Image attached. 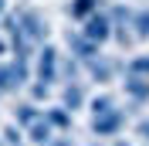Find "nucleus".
<instances>
[{"label": "nucleus", "mask_w": 149, "mask_h": 146, "mask_svg": "<svg viewBox=\"0 0 149 146\" xmlns=\"http://www.w3.org/2000/svg\"><path fill=\"white\" fill-rule=\"evenodd\" d=\"M51 122H47V119H34V122H31V143H37V146H44L47 139L54 136V133H51Z\"/></svg>", "instance_id": "9b49d317"}, {"label": "nucleus", "mask_w": 149, "mask_h": 146, "mask_svg": "<svg viewBox=\"0 0 149 146\" xmlns=\"http://www.w3.org/2000/svg\"><path fill=\"white\" fill-rule=\"evenodd\" d=\"M44 146H74V143H71V139H54V136H51Z\"/></svg>", "instance_id": "412c9836"}, {"label": "nucleus", "mask_w": 149, "mask_h": 146, "mask_svg": "<svg viewBox=\"0 0 149 146\" xmlns=\"http://www.w3.org/2000/svg\"><path fill=\"white\" fill-rule=\"evenodd\" d=\"M129 27H132V37H136V41H149V7H142V10L132 14Z\"/></svg>", "instance_id": "1a4fd4ad"}, {"label": "nucleus", "mask_w": 149, "mask_h": 146, "mask_svg": "<svg viewBox=\"0 0 149 146\" xmlns=\"http://www.w3.org/2000/svg\"><path fill=\"white\" fill-rule=\"evenodd\" d=\"M122 88H125V95H129L132 102H149V78H142V75H129L125 72Z\"/></svg>", "instance_id": "0eeeda50"}, {"label": "nucleus", "mask_w": 149, "mask_h": 146, "mask_svg": "<svg viewBox=\"0 0 149 146\" xmlns=\"http://www.w3.org/2000/svg\"><path fill=\"white\" fill-rule=\"evenodd\" d=\"M115 109V95H109V92H102V95H95L92 99V116H102V112Z\"/></svg>", "instance_id": "2eb2a0df"}, {"label": "nucleus", "mask_w": 149, "mask_h": 146, "mask_svg": "<svg viewBox=\"0 0 149 146\" xmlns=\"http://www.w3.org/2000/svg\"><path fill=\"white\" fill-rule=\"evenodd\" d=\"M17 24H20V31H24V37H27L31 44H37V41H44L47 37V20L37 14L34 7H24L17 14Z\"/></svg>", "instance_id": "f257e3e1"}, {"label": "nucleus", "mask_w": 149, "mask_h": 146, "mask_svg": "<svg viewBox=\"0 0 149 146\" xmlns=\"http://www.w3.org/2000/svg\"><path fill=\"white\" fill-rule=\"evenodd\" d=\"M0 146H3V143H0Z\"/></svg>", "instance_id": "b1692460"}, {"label": "nucleus", "mask_w": 149, "mask_h": 146, "mask_svg": "<svg viewBox=\"0 0 149 146\" xmlns=\"http://www.w3.org/2000/svg\"><path fill=\"white\" fill-rule=\"evenodd\" d=\"M136 133H139V136H142V139H146V143H149V119H142L139 126H136Z\"/></svg>", "instance_id": "6ab92c4d"}, {"label": "nucleus", "mask_w": 149, "mask_h": 146, "mask_svg": "<svg viewBox=\"0 0 149 146\" xmlns=\"http://www.w3.org/2000/svg\"><path fill=\"white\" fill-rule=\"evenodd\" d=\"M14 88H20L17 75H14V68L10 65H0V95H10Z\"/></svg>", "instance_id": "ddd939ff"}, {"label": "nucleus", "mask_w": 149, "mask_h": 146, "mask_svg": "<svg viewBox=\"0 0 149 146\" xmlns=\"http://www.w3.org/2000/svg\"><path fill=\"white\" fill-rule=\"evenodd\" d=\"M88 75H92V82H112V75H115V65L109 61V58H95V61H88Z\"/></svg>", "instance_id": "6e6552de"}, {"label": "nucleus", "mask_w": 149, "mask_h": 146, "mask_svg": "<svg viewBox=\"0 0 149 146\" xmlns=\"http://www.w3.org/2000/svg\"><path fill=\"white\" fill-rule=\"evenodd\" d=\"M61 102H65V109H81V102H85V92H81V85L74 82V78L65 85V92H61Z\"/></svg>", "instance_id": "9d476101"}, {"label": "nucleus", "mask_w": 149, "mask_h": 146, "mask_svg": "<svg viewBox=\"0 0 149 146\" xmlns=\"http://www.w3.org/2000/svg\"><path fill=\"white\" fill-rule=\"evenodd\" d=\"M14 119H17L20 126H31V122H34V119H41V116H37V109L31 105V102H24V105H17V109H14Z\"/></svg>", "instance_id": "dca6fc26"}, {"label": "nucleus", "mask_w": 149, "mask_h": 146, "mask_svg": "<svg viewBox=\"0 0 149 146\" xmlns=\"http://www.w3.org/2000/svg\"><path fill=\"white\" fill-rule=\"evenodd\" d=\"M95 10H98V0H71V4H68V14L78 17V20H85L88 14H95Z\"/></svg>", "instance_id": "f8f14e48"}, {"label": "nucleus", "mask_w": 149, "mask_h": 146, "mask_svg": "<svg viewBox=\"0 0 149 146\" xmlns=\"http://www.w3.org/2000/svg\"><path fill=\"white\" fill-rule=\"evenodd\" d=\"M44 119H47L54 129H71V116L65 112V105H61V109H47V116H44Z\"/></svg>", "instance_id": "4468645a"}, {"label": "nucleus", "mask_w": 149, "mask_h": 146, "mask_svg": "<svg viewBox=\"0 0 149 146\" xmlns=\"http://www.w3.org/2000/svg\"><path fill=\"white\" fill-rule=\"evenodd\" d=\"M115 146H129V143H115Z\"/></svg>", "instance_id": "5701e85b"}, {"label": "nucleus", "mask_w": 149, "mask_h": 146, "mask_svg": "<svg viewBox=\"0 0 149 146\" xmlns=\"http://www.w3.org/2000/svg\"><path fill=\"white\" fill-rule=\"evenodd\" d=\"M81 34L88 37V41H95V44H105V41L112 37V17L105 14V10H95V14H88V17H85Z\"/></svg>", "instance_id": "f03ea898"}, {"label": "nucleus", "mask_w": 149, "mask_h": 146, "mask_svg": "<svg viewBox=\"0 0 149 146\" xmlns=\"http://www.w3.org/2000/svg\"><path fill=\"white\" fill-rule=\"evenodd\" d=\"M37 82L47 85V88L58 82V48L54 44H44L37 51Z\"/></svg>", "instance_id": "7ed1b4c3"}, {"label": "nucleus", "mask_w": 149, "mask_h": 146, "mask_svg": "<svg viewBox=\"0 0 149 146\" xmlns=\"http://www.w3.org/2000/svg\"><path fill=\"white\" fill-rule=\"evenodd\" d=\"M0 55H3V41H0Z\"/></svg>", "instance_id": "4be33fe9"}, {"label": "nucleus", "mask_w": 149, "mask_h": 146, "mask_svg": "<svg viewBox=\"0 0 149 146\" xmlns=\"http://www.w3.org/2000/svg\"><path fill=\"white\" fill-rule=\"evenodd\" d=\"M122 126H125V112L122 109H109V112L92 119V133L95 136H119Z\"/></svg>", "instance_id": "20e7f679"}, {"label": "nucleus", "mask_w": 149, "mask_h": 146, "mask_svg": "<svg viewBox=\"0 0 149 146\" xmlns=\"http://www.w3.org/2000/svg\"><path fill=\"white\" fill-rule=\"evenodd\" d=\"M3 139H7V146H20V129L17 126H7L3 129Z\"/></svg>", "instance_id": "a211bd4d"}, {"label": "nucleus", "mask_w": 149, "mask_h": 146, "mask_svg": "<svg viewBox=\"0 0 149 146\" xmlns=\"http://www.w3.org/2000/svg\"><path fill=\"white\" fill-rule=\"evenodd\" d=\"M68 48H71V55H74V61H78V65H88V61H95V58H98V44H95V41H88L81 31H78V34H71V31H68Z\"/></svg>", "instance_id": "39448f33"}, {"label": "nucleus", "mask_w": 149, "mask_h": 146, "mask_svg": "<svg viewBox=\"0 0 149 146\" xmlns=\"http://www.w3.org/2000/svg\"><path fill=\"white\" fill-rule=\"evenodd\" d=\"M125 72H129V75H142V78H149V55H136L129 65H125Z\"/></svg>", "instance_id": "f3484780"}, {"label": "nucleus", "mask_w": 149, "mask_h": 146, "mask_svg": "<svg viewBox=\"0 0 149 146\" xmlns=\"http://www.w3.org/2000/svg\"><path fill=\"white\" fill-rule=\"evenodd\" d=\"M112 17V37L119 41L122 48L125 44H132V31H129V20H132V10H125V7H115L109 14Z\"/></svg>", "instance_id": "423d86ee"}, {"label": "nucleus", "mask_w": 149, "mask_h": 146, "mask_svg": "<svg viewBox=\"0 0 149 146\" xmlns=\"http://www.w3.org/2000/svg\"><path fill=\"white\" fill-rule=\"evenodd\" d=\"M31 95H34V99H44V95H47V85H41V82H37L34 88H31Z\"/></svg>", "instance_id": "aec40b11"}]
</instances>
